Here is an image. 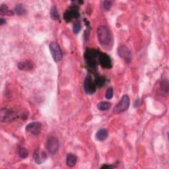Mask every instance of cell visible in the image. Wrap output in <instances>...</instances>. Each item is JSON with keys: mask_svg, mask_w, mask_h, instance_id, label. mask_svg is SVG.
Segmentation results:
<instances>
[{"mask_svg": "<svg viewBox=\"0 0 169 169\" xmlns=\"http://www.w3.org/2000/svg\"><path fill=\"white\" fill-rule=\"evenodd\" d=\"M99 44L105 49H110L113 45V37L110 29L106 26H100L97 30Z\"/></svg>", "mask_w": 169, "mask_h": 169, "instance_id": "cell-1", "label": "cell"}, {"mask_svg": "<svg viewBox=\"0 0 169 169\" xmlns=\"http://www.w3.org/2000/svg\"><path fill=\"white\" fill-rule=\"evenodd\" d=\"M130 104V100L129 96L125 95L122 96L120 101L118 103L113 109L114 113L120 114L122 112H124L128 109Z\"/></svg>", "mask_w": 169, "mask_h": 169, "instance_id": "cell-2", "label": "cell"}, {"mask_svg": "<svg viewBox=\"0 0 169 169\" xmlns=\"http://www.w3.org/2000/svg\"><path fill=\"white\" fill-rule=\"evenodd\" d=\"M46 147L50 154H56L59 149V141L57 137L54 136H49L47 138Z\"/></svg>", "mask_w": 169, "mask_h": 169, "instance_id": "cell-3", "label": "cell"}, {"mask_svg": "<svg viewBox=\"0 0 169 169\" xmlns=\"http://www.w3.org/2000/svg\"><path fill=\"white\" fill-rule=\"evenodd\" d=\"M50 50L51 54H52L54 60L56 62H58L61 60L63 57L62 52L60 47V46L55 42H51L50 44Z\"/></svg>", "mask_w": 169, "mask_h": 169, "instance_id": "cell-4", "label": "cell"}, {"mask_svg": "<svg viewBox=\"0 0 169 169\" xmlns=\"http://www.w3.org/2000/svg\"><path fill=\"white\" fill-rule=\"evenodd\" d=\"M17 114L15 112L7 109H2L0 111V120L2 122H11L16 119Z\"/></svg>", "mask_w": 169, "mask_h": 169, "instance_id": "cell-5", "label": "cell"}, {"mask_svg": "<svg viewBox=\"0 0 169 169\" xmlns=\"http://www.w3.org/2000/svg\"><path fill=\"white\" fill-rule=\"evenodd\" d=\"M26 131L34 136L39 135L42 130V125L38 122H34L29 124L26 126Z\"/></svg>", "mask_w": 169, "mask_h": 169, "instance_id": "cell-6", "label": "cell"}, {"mask_svg": "<svg viewBox=\"0 0 169 169\" xmlns=\"http://www.w3.org/2000/svg\"><path fill=\"white\" fill-rule=\"evenodd\" d=\"M84 89L87 94L92 95L96 91V85L91 78L88 75L85 79L84 81Z\"/></svg>", "mask_w": 169, "mask_h": 169, "instance_id": "cell-7", "label": "cell"}, {"mask_svg": "<svg viewBox=\"0 0 169 169\" xmlns=\"http://www.w3.org/2000/svg\"><path fill=\"white\" fill-rule=\"evenodd\" d=\"M78 9L76 7H71L68 9L64 15V18L67 22L71 21L73 19H76L79 17Z\"/></svg>", "mask_w": 169, "mask_h": 169, "instance_id": "cell-8", "label": "cell"}, {"mask_svg": "<svg viewBox=\"0 0 169 169\" xmlns=\"http://www.w3.org/2000/svg\"><path fill=\"white\" fill-rule=\"evenodd\" d=\"M99 61L102 67L106 69H110L112 68V61L109 56L103 53H100L99 56Z\"/></svg>", "mask_w": 169, "mask_h": 169, "instance_id": "cell-9", "label": "cell"}, {"mask_svg": "<svg viewBox=\"0 0 169 169\" xmlns=\"http://www.w3.org/2000/svg\"><path fill=\"white\" fill-rule=\"evenodd\" d=\"M118 55L120 58L124 59L126 62H130L131 60V54L129 49L127 48L126 46H121L118 50Z\"/></svg>", "mask_w": 169, "mask_h": 169, "instance_id": "cell-10", "label": "cell"}, {"mask_svg": "<svg viewBox=\"0 0 169 169\" xmlns=\"http://www.w3.org/2000/svg\"><path fill=\"white\" fill-rule=\"evenodd\" d=\"M47 154L44 151H40L39 150H37L34 153V161L38 165L44 162L47 160Z\"/></svg>", "mask_w": 169, "mask_h": 169, "instance_id": "cell-11", "label": "cell"}, {"mask_svg": "<svg viewBox=\"0 0 169 169\" xmlns=\"http://www.w3.org/2000/svg\"><path fill=\"white\" fill-rule=\"evenodd\" d=\"M18 68L21 71H30L33 68V65L30 61L23 60L18 64Z\"/></svg>", "mask_w": 169, "mask_h": 169, "instance_id": "cell-12", "label": "cell"}, {"mask_svg": "<svg viewBox=\"0 0 169 169\" xmlns=\"http://www.w3.org/2000/svg\"><path fill=\"white\" fill-rule=\"evenodd\" d=\"M109 136L108 130L106 129H101L97 131L96 134V139L100 141L105 140Z\"/></svg>", "mask_w": 169, "mask_h": 169, "instance_id": "cell-13", "label": "cell"}, {"mask_svg": "<svg viewBox=\"0 0 169 169\" xmlns=\"http://www.w3.org/2000/svg\"><path fill=\"white\" fill-rule=\"evenodd\" d=\"M77 161H78V157L75 155L69 153L68 155L67 158H66V164H67L68 166L72 167L76 165Z\"/></svg>", "mask_w": 169, "mask_h": 169, "instance_id": "cell-14", "label": "cell"}, {"mask_svg": "<svg viewBox=\"0 0 169 169\" xmlns=\"http://www.w3.org/2000/svg\"><path fill=\"white\" fill-rule=\"evenodd\" d=\"M111 107V104L109 102H100L97 105V108L99 110L104 111L109 110Z\"/></svg>", "mask_w": 169, "mask_h": 169, "instance_id": "cell-15", "label": "cell"}, {"mask_svg": "<svg viewBox=\"0 0 169 169\" xmlns=\"http://www.w3.org/2000/svg\"><path fill=\"white\" fill-rule=\"evenodd\" d=\"M15 13H16L19 15H23L26 13V10H25L24 7L23 6L22 4H18L15 8Z\"/></svg>", "mask_w": 169, "mask_h": 169, "instance_id": "cell-16", "label": "cell"}, {"mask_svg": "<svg viewBox=\"0 0 169 169\" xmlns=\"http://www.w3.org/2000/svg\"><path fill=\"white\" fill-rule=\"evenodd\" d=\"M0 11H1V14L7 15H12L13 14L11 10H9L8 7L6 6V5H2L0 7Z\"/></svg>", "mask_w": 169, "mask_h": 169, "instance_id": "cell-17", "label": "cell"}, {"mask_svg": "<svg viewBox=\"0 0 169 169\" xmlns=\"http://www.w3.org/2000/svg\"><path fill=\"white\" fill-rule=\"evenodd\" d=\"M50 15H51V17H52V18L54 20H58L60 19V15L58 13V9L55 6L52 7V9H51Z\"/></svg>", "mask_w": 169, "mask_h": 169, "instance_id": "cell-18", "label": "cell"}, {"mask_svg": "<svg viewBox=\"0 0 169 169\" xmlns=\"http://www.w3.org/2000/svg\"><path fill=\"white\" fill-rule=\"evenodd\" d=\"M19 157L21 158H26L28 155H29V153L28 151L25 149L24 147H20L19 150Z\"/></svg>", "mask_w": 169, "mask_h": 169, "instance_id": "cell-19", "label": "cell"}, {"mask_svg": "<svg viewBox=\"0 0 169 169\" xmlns=\"http://www.w3.org/2000/svg\"><path fill=\"white\" fill-rule=\"evenodd\" d=\"M95 85L98 87H102L103 86L105 83V78L103 77H99V78L96 79V81L95 82Z\"/></svg>", "mask_w": 169, "mask_h": 169, "instance_id": "cell-20", "label": "cell"}, {"mask_svg": "<svg viewBox=\"0 0 169 169\" xmlns=\"http://www.w3.org/2000/svg\"><path fill=\"white\" fill-rule=\"evenodd\" d=\"M81 29V24L79 21H76L75 24H73V33L75 34H78Z\"/></svg>", "mask_w": 169, "mask_h": 169, "instance_id": "cell-21", "label": "cell"}, {"mask_svg": "<svg viewBox=\"0 0 169 169\" xmlns=\"http://www.w3.org/2000/svg\"><path fill=\"white\" fill-rule=\"evenodd\" d=\"M113 95H114L113 89H112V87H110L106 91V93L105 94V97L108 100H110V99H112V97H113Z\"/></svg>", "mask_w": 169, "mask_h": 169, "instance_id": "cell-22", "label": "cell"}, {"mask_svg": "<svg viewBox=\"0 0 169 169\" xmlns=\"http://www.w3.org/2000/svg\"><path fill=\"white\" fill-rule=\"evenodd\" d=\"M161 89L164 92H166L168 93V83L167 81H163L161 83Z\"/></svg>", "mask_w": 169, "mask_h": 169, "instance_id": "cell-23", "label": "cell"}, {"mask_svg": "<svg viewBox=\"0 0 169 169\" xmlns=\"http://www.w3.org/2000/svg\"><path fill=\"white\" fill-rule=\"evenodd\" d=\"M111 2L110 1H105L103 2V7L105 10H109L111 7Z\"/></svg>", "mask_w": 169, "mask_h": 169, "instance_id": "cell-24", "label": "cell"}, {"mask_svg": "<svg viewBox=\"0 0 169 169\" xmlns=\"http://www.w3.org/2000/svg\"><path fill=\"white\" fill-rule=\"evenodd\" d=\"M102 168H114V166L112 165H104L103 166L101 167Z\"/></svg>", "mask_w": 169, "mask_h": 169, "instance_id": "cell-25", "label": "cell"}, {"mask_svg": "<svg viewBox=\"0 0 169 169\" xmlns=\"http://www.w3.org/2000/svg\"><path fill=\"white\" fill-rule=\"evenodd\" d=\"M4 23H6V19L1 18V19H0V24L3 25Z\"/></svg>", "mask_w": 169, "mask_h": 169, "instance_id": "cell-26", "label": "cell"}]
</instances>
